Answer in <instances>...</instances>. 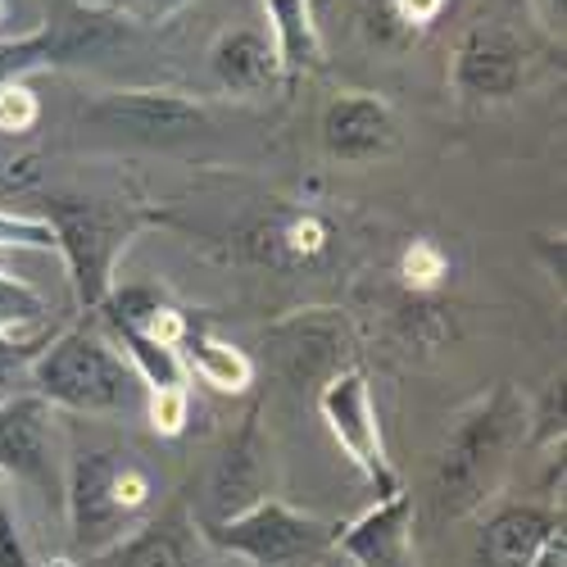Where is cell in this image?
I'll return each instance as SVG.
<instances>
[{
	"instance_id": "6da1fadb",
	"label": "cell",
	"mask_w": 567,
	"mask_h": 567,
	"mask_svg": "<svg viewBox=\"0 0 567 567\" xmlns=\"http://www.w3.org/2000/svg\"><path fill=\"white\" fill-rule=\"evenodd\" d=\"M527 422L532 409L508 382L477 395L458 413L432 477V499L441 517H463L499 491L513 467V454L527 445Z\"/></svg>"
},
{
	"instance_id": "7a4b0ae2",
	"label": "cell",
	"mask_w": 567,
	"mask_h": 567,
	"mask_svg": "<svg viewBox=\"0 0 567 567\" xmlns=\"http://www.w3.org/2000/svg\"><path fill=\"white\" fill-rule=\"evenodd\" d=\"M155 477L132 450H78L64 477V513L73 549L86 558L114 554L146 517Z\"/></svg>"
},
{
	"instance_id": "3957f363",
	"label": "cell",
	"mask_w": 567,
	"mask_h": 567,
	"mask_svg": "<svg viewBox=\"0 0 567 567\" xmlns=\"http://www.w3.org/2000/svg\"><path fill=\"white\" fill-rule=\"evenodd\" d=\"M28 382L51 409L96 413V417L127 413L141 395L136 372L127 368V359L118 354L110 332H101V327L86 318L41 346V354L28 368Z\"/></svg>"
},
{
	"instance_id": "277c9868",
	"label": "cell",
	"mask_w": 567,
	"mask_h": 567,
	"mask_svg": "<svg viewBox=\"0 0 567 567\" xmlns=\"http://www.w3.org/2000/svg\"><path fill=\"white\" fill-rule=\"evenodd\" d=\"M41 218L55 227V246H60L55 255H64L82 313H96L105 305V296L114 291L118 259L155 223V214L146 209L101 196H51Z\"/></svg>"
},
{
	"instance_id": "5b68a950",
	"label": "cell",
	"mask_w": 567,
	"mask_h": 567,
	"mask_svg": "<svg viewBox=\"0 0 567 567\" xmlns=\"http://www.w3.org/2000/svg\"><path fill=\"white\" fill-rule=\"evenodd\" d=\"M132 41V14L101 0H45L37 32L0 37V86L28 82L32 73L96 64Z\"/></svg>"
},
{
	"instance_id": "8992f818",
	"label": "cell",
	"mask_w": 567,
	"mask_h": 567,
	"mask_svg": "<svg viewBox=\"0 0 567 567\" xmlns=\"http://www.w3.org/2000/svg\"><path fill=\"white\" fill-rule=\"evenodd\" d=\"M205 536L255 567H309L337 545V527L281 499H259L246 513L205 523Z\"/></svg>"
},
{
	"instance_id": "52a82bcc",
	"label": "cell",
	"mask_w": 567,
	"mask_h": 567,
	"mask_svg": "<svg viewBox=\"0 0 567 567\" xmlns=\"http://www.w3.org/2000/svg\"><path fill=\"white\" fill-rule=\"evenodd\" d=\"M82 123L101 127L132 146H182L214 132V118L205 101L186 96V91H164V86H132V91H101L96 101H86Z\"/></svg>"
},
{
	"instance_id": "ba28073f",
	"label": "cell",
	"mask_w": 567,
	"mask_h": 567,
	"mask_svg": "<svg viewBox=\"0 0 567 567\" xmlns=\"http://www.w3.org/2000/svg\"><path fill=\"white\" fill-rule=\"evenodd\" d=\"M318 413L327 422V432L341 445V454L363 472L377 491H395V472L386 463V441H382V422H377V404H372V386L368 372L359 363L332 372L318 386Z\"/></svg>"
},
{
	"instance_id": "9c48e42d",
	"label": "cell",
	"mask_w": 567,
	"mask_h": 567,
	"mask_svg": "<svg viewBox=\"0 0 567 567\" xmlns=\"http://www.w3.org/2000/svg\"><path fill=\"white\" fill-rule=\"evenodd\" d=\"M264 350L281 382L318 391L332 372L350 368L354 337H350V322L337 309H300L268 327Z\"/></svg>"
},
{
	"instance_id": "30bf717a",
	"label": "cell",
	"mask_w": 567,
	"mask_h": 567,
	"mask_svg": "<svg viewBox=\"0 0 567 567\" xmlns=\"http://www.w3.org/2000/svg\"><path fill=\"white\" fill-rule=\"evenodd\" d=\"M523 78H527V45L504 23H486V19L472 23L450 55V86L458 101L472 105L513 101Z\"/></svg>"
},
{
	"instance_id": "8fae6325",
	"label": "cell",
	"mask_w": 567,
	"mask_h": 567,
	"mask_svg": "<svg viewBox=\"0 0 567 567\" xmlns=\"http://www.w3.org/2000/svg\"><path fill=\"white\" fill-rule=\"evenodd\" d=\"M322 151L337 164H372L400 146L395 110L372 91H341L318 118Z\"/></svg>"
},
{
	"instance_id": "7c38bea8",
	"label": "cell",
	"mask_w": 567,
	"mask_h": 567,
	"mask_svg": "<svg viewBox=\"0 0 567 567\" xmlns=\"http://www.w3.org/2000/svg\"><path fill=\"white\" fill-rule=\"evenodd\" d=\"M51 445H55V409L37 391L0 400V477L23 486H51Z\"/></svg>"
},
{
	"instance_id": "4fadbf2b",
	"label": "cell",
	"mask_w": 567,
	"mask_h": 567,
	"mask_svg": "<svg viewBox=\"0 0 567 567\" xmlns=\"http://www.w3.org/2000/svg\"><path fill=\"white\" fill-rule=\"evenodd\" d=\"M268 482H272V454L259 432V404H250V413L241 417V427L223 445L209 472V508H214L209 523H223V517H236L250 504L268 499Z\"/></svg>"
},
{
	"instance_id": "5bb4252c",
	"label": "cell",
	"mask_w": 567,
	"mask_h": 567,
	"mask_svg": "<svg viewBox=\"0 0 567 567\" xmlns=\"http://www.w3.org/2000/svg\"><path fill=\"white\" fill-rule=\"evenodd\" d=\"M413 495L404 486L377 495V504L354 517L350 527H337V545L354 567H417L413 558Z\"/></svg>"
},
{
	"instance_id": "9a60e30c",
	"label": "cell",
	"mask_w": 567,
	"mask_h": 567,
	"mask_svg": "<svg viewBox=\"0 0 567 567\" xmlns=\"http://www.w3.org/2000/svg\"><path fill=\"white\" fill-rule=\"evenodd\" d=\"M563 532V513L545 504H504L477 536V567H532L545 540Z\"/></svg>"
},
{
	"instance_id": "2e32d148",
	"label": "cell",
	"mask_w": 567,
	"mask_h": 567,
	"mask_svg": "<svg viewBox=\"0 0 567 567\" xmlns=\"http://www.w3.org/2000/svg\"><path fill=\"white\" fill-rule=\"evenodd\" d=\"M209 69L214 82L227 96H264L281 82L277 73V55L259 28H227L214 37L209 45Z\"/></svg>"
},
{
	"instance_id": "e0dca14e",
	"label": "cell",
	"mask_w": 567,
	"mask_h": 567,
	"mask_svg": "<svg viewBox=\"0 0 567 567\" xmlns=\"http://www.w3.org/2000/svg\"><path fill=\"white\" fill-rule=\"evenodd\" d=\"M268 19V45L277 55V73L287 86H296L305 73L322 69V32L313 0H259Z\"/></svg>"
},
{
	"instance_id": "ac0fdd59",
	"label": "cell",
	"mask_w": 567,
	"mask_h": 567,
	"mask_svg": "<svg viewBox=\"0 0 567 567\" xmlns=\"http://www.w3.org/2000/svg\"><path fill=\"white\" fill-rule=\"evenodd\" d=\"M177 359H182L186 377H200L218 395H246L259 372L246 350H236L231 341L214 337L209 327H196V322L186 327V337L177 341Z\"/></svg>"
},
{
	"instance_id": "d6986e66",
	"label": "cell",
	"mask_w": 567,
	"mask_h": 567,
	"mask_svg": "<svg viewBox=\"0 0 567 567\" xmlns=\"http://www.w3.org/2000/svg\"><path fill=\"white\" fill-rule=\"evenodd\" d=\"M332 241H337V231L318 209H291V214L268 218L259 255L277 268H305V264H318L327 250H332Z\"/></svg>"
},
{
	"instance_id": "ffe728a7",
	"label": "cell",
	"mask_w": 567,
	"mask_h": 567,
	"mask_svg": "<svg viewBox=\"0 0 567 567\" xmlns=\"http://www.w3.org/2000/svg\"><path fill=\"white\" fill-rule=\"evenodd\" d=\"M105 327H110V341L118 346V354L127 359V368L136 372V382L146 386V391H173V386H186V368H182L177 350L159 346L155 337L136 332V327H127V322H114V318H105Z\"/></svg>"
},
{
	"instance_id": "44dd1931",
	"label": "cell",
	"mask_w": 567,
	"mask_h": 567,
	"mask_svg": "<svg viewBox=\"0 0 567 567\" xmlns=\"http://www.w3.org/2000/svg\"><path fill=\"white\" fill-rule=\"evenodd\" d=\"M114 567H192V554H186L182 527L146 523L114 549Z\"/></svg>"
},
{
	"instance_id": "7402d4cb",
	"label": "cell",
	"mask_w": 567,
	"mask_h": 567,
	"mask_svg": "<svg viewBox=\"0 0 567 567\" xmlns=\"http://www.w3.org/2000/svg\"><path fill=\"white\" fill-rule=\"evenodd\" d=\"M45 313V296L37 287H28L23 277H10V272H0V337H14L19 327H32L41 322Z\"/></svg>"
},
{
	"instance_id": "603a6c76",
	"label": "cell",
	"mask_w": 567,
	"mask_h": 567,
	"mask_svg": "<svg viewBox=\"0 0 567 567\" xmlns=\"http://www.w3.org/2000/svg\"><path fill=\"white\" fill-rule=\"evenodd\" d=\"M400 277L413 296H432L441 281L450 277V259L436 241H413L404 255H400Z\"/></svg>"
},
{
	"instance_id": "cb8c5ba5",
	"label": "cell",
	"mask_w": 567,
	"mask_h": 567,
	"mask_svg": "<svg viewBox=\"0 0 567 567\" xmlns=\"http://www.w3.org/2000/svg\"><path fill=\"white\" fill-rule=\"evenodd\" d=\"M0 250H41V255H55V227L45 223L41 214H14V209H0Z\"/></svg>"
},
{
	"instance_id": "d4e9b609",
	"label": "cell",
	"mask_w": 567,
	"mask_h": 567,
	"mask_svg": "<svg viewBox=\"0 0 567 567\" xmlns=\"http://www.w3.org/2000/svg\"><path fill=\"white\" fill-rule=\"evenodd\" d=\"M146 417L159 436H182L192 422V391L173 386V391H146Z\"/></svg>"
},
{
	"instance_id": "484cf974",
	"label": "cell",
	"mask_w": 567,
	"mask_h": 567,
	"mask_svg": "<svg viewBox=\"0 0 567 567\" xmlns=\"http://www.w3.org/2000/svg\"><path fill=\"white\" fill-rule=\"evenodd\" d=\"M41 118V101H37V91L28 82H6L0 86V132H10V136H23L32 132Z\"/></svg>"
},
{
	"instance_id": "4316f807",
	"label": "cell",
	"mask_w": 567,
	"mask_h": 567,
	"mask_svg": "<svg viewBox=\"0 0 567 567\" xmlns=\"http://www.w3.org/2000/svg\"><path fill=\"white\" fill-rule=\"evenodd\" d=\"M527 441H536V445L563 441V377L545 386V395H540V404L527 422Z\"/></svg>"
},
{
	"instance_id": "83f0119b",
	"label": "cell",
	"mask_w": 567,
	"mask_h": 567,
	"mask_svg": "<svg viewBox=\"0 0 567 567\" xmlns=\"http://www.w3.org/2000/svg\"><path fill=\"white\" fill-rule=\"evenodd\" d=\"M37 354H41V346H23V341H14V337H0V400L19 395L14 386L28 377V368H32Z\"/></svg>"
},
{
	"instance_id": "f1b7e54d",
	"label": "cell",
	"mask_w": 567,
	"mask_h": 567,
	"mask_svg": "<svg viewBox=\"0 0 567 567\" xmlns=\"http://www.w3.org/2000/svg\"><path fill=\"white\" fill-rule=\"evenodd\" d=\"M445 6H450V0H391V14L400 23V32L417 37V32H427L445 14Z\"/></svg>"
},
{
	"instance_id": "f546056e",
	"label": "cell",
	"mask_w": 567,
	"mask_h": 567,
	"mask_svg": "<svg viewBox=\"0 0 567 567\" xmlns=\"http://www.w3.org/2000/svg\"><path fill=\"white\" fill-rule=\"evenodd\" d=\"M0 567H32V563H28V549H23V536H19V523H14L10 504H6V495H0Z\"/></svg>"
},
{
	"instance_id": "4dcf8cb0",
	"label": "cell",
	"mask_w": 567,
	"mask_h": 567,
	"mask_svg": "<svg viewBox=\"0 0 567 567\" xmlns=\"http://www.w3.org/2000/svg\"><path fill=\"white\" fill-rule=\"evenodd\" d=\"M527 10H532V19L549 32V37H558L563 41V23H567V0H527Z\"/></svg>"
},
{
	"instance_id": "1f68e13d",
	"label": "cell",
	"mask_w": 567,
	"mask_h": 567,
	"mask_svg": "<svg viewBox=\"0 0 567 567\" xmlns=\"http://www.w3.org/2000/svg\"><path fill=\"white\" fill-rule=\"evenodd\" d=\"M186 6H192V0H132V10L141 14V19H173L177 10H186Z\"/></svg>"
},
{
	"instance_id": "d6a6232c",
	"label": "cell",
	"mask_w": 567,
	"mask_h": 567,
	"mask_svg": "<svg viewBox=\"0 0 567 567\" xmlns=\"http://www.w3.org/2000/svg\"><path fill=\"white\" fill-rule=\"evenodd\" d=\"M536 246L545 250V268H549V277L563 281V236H558V241H536Z\"/></svg>"
},
{
	"instance_id": "836d02e7",
	"label": "cell",
	"mask_w": 567,
	"mask_h": 567,
	"mask_svg": "<svg viewBox=\"0 0 567 567\" xmlns=\"http://www.w3.org/2000/svg\"><path fill=\"white\" fill-rule=\"evenodd\" d=\"M41 567H78V558H51V563H41Z\"/></svg>"
},
{
	"instance_id": "e575fe53",
	"label": "cell",
	"mask_w": 567,
	"mask_h": 567,
	"mask_svg": "<svg viewBox=\"0 0 567 567\" xmlns=\"http://www.w3.org/2000/svg\"><path fill=\"white\" fill-rule=\"evenodd\" d=\"M10 19V6H6V0H0V23H6Z\"/></svg>"
}]
</instances>
